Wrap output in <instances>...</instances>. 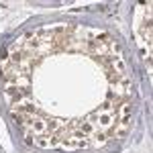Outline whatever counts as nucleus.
<instances>
[{
  "label": "nucleus",
  "mask_w": 153,
  "mask_h": 153,
  "mask_svg": "<svg viewBox=\"0 0 153 153\" xmlns=\"http://www.w3.org/2000/svg\"><path fill=\"white\" fill-rule=\"evenodd\" d=\"M114 108H112V102L110 100H104L102 104L98 106V110H96V114H102V112H112Z\"/></svg>",
  "instance_id": "nucleus-1"
}]
</instances>
